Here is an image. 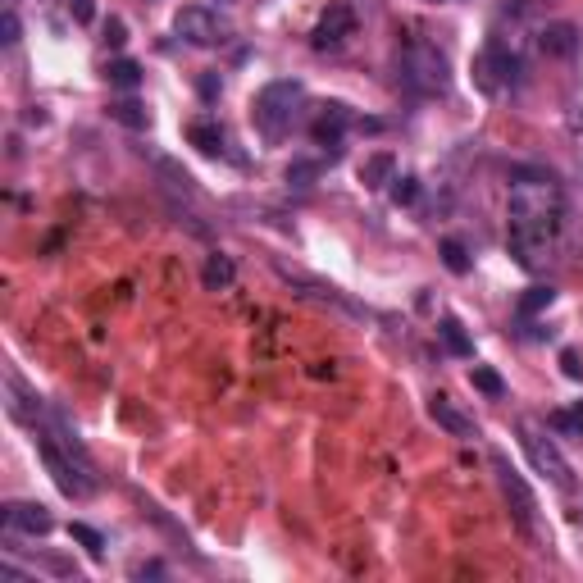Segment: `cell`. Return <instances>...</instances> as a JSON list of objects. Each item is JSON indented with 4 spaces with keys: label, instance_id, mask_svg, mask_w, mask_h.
I'll use <instances>...</instances> for the list:
<instances>
[{
    "label": "cell",
    "instance_id": "obj_2",
    "mask_svg": "<svg viewBox=\"0 0 583 583\" xmlns=\"http://www.w3.org/2000/svg\"><path fill=\"white\" fill-rule=\"evenodd\" d=\"M37 451L41 461H46V470H51L55 488L64 492V497H92L96 492V474H92V461H87V451H82V442L73 438L69 429H60V424H41L37 429Z\"/></svg>",
    "mask_w": 583,
    "mask_h": 583
},
{
    "label": "cell",
    "instance_id": "obj_16",
    "mask_svg": "<svg viewBox=\"0 0 583 583\" xmlns=\"http://www.w3.org/2000/svg\"><path fill=\"white\" fill-rule=\"evenodd\" d=\"M110 119L123 123V128H133V133L151 128V114H146V105L133 101V96H123V101H110Z\"/></svg>",
    "mask_w": 583,
    "mask_h": 583
},
{
    "label": "cell",
    "instance_id": "obj_30",
    "mask_svg": "<svg viewBox=\"0 0 583 583\" xmlns=\"http://www.w3.org/2000/svg\"><path fill=\"white\" fill-rule=\"evenodd\" d=\"M219 92V78L210 73V78H201V96H215Z\"/></svg>",
    "mask_w": 583,
    "mask_h": 583
},
{
    "label": "cell",
    "instance_id": "obj_7",
    "mask_svg": "<svg viewBox=\"0 0 583 583\" xmlns=\"http://www.w3.org/2000/svg\"><path fill=\"white\" fill-rule=\"evenodd\" d=\"M492 474H497V488H502L506 506H511L515 524H520V533L538 538V497H533V488L524 483V474L506 461L502 451H492Z\"/></svg>",
    "mask_w": 583,
    "mask_h": 583
},
{
    "label": "cell",
    "instance_id": "obj_21",
    "mask_svg": "<svg viewBox=\"0 0 583 583\" xmlns=\"http://www.w3.org/2000/svg\"><path fill=\"white\" fill-rule=\"evenodd\" d=\"M552 301H556V287L533 283L529 292H524V297H520V306H515V310H520V315L529 319V315H538V310H547V306H552Z\"/></svg>",
    "mask_w": 583,
    "mask_h": 583
},
{
    "label": "cell",
    "instance_id": "obj_3",
    "mask_svg": "<svg viewBox=\"0 0 583 583\" xmlns=\"http://www.w3.org/2000/svg\"><path fill=\"white\" fill-rule=\"evenodd\" d=\"M397 73L415 96H442L451 87L447 55H442L433 41H406L397 55Z\"/></svg>",
    "mask_w": 583,
    "mask_h": 583
},
{
    "label": "cell",
    "instance_id": "obj_32",
    "mask_svg": "<svg viewBox=\"0 0 583 583\" xmlns=\"http://www.w3.org/2000/svg\"><path fill=\"white\" fill-rule=\"evenodd\" d=\"M574 433H583V401L574 406Z\"/></svg>",
    "mask_w": 583,
    "mask_h": 583
},
{
    "label": "cell",
    "instance_id": "obj_20",
    "mask_svg": "<svg viewBox=\"0 0 583 583\" xmlns=\"http://www.w3.org/2000/svg\"><path fill=\"white\" fill-rule=\"evenodd\" d=\"M233 274H237V269H233V260H228V256H210V260H205L201 283L210 287V292H219V287L233 283Z\"/></svg>",
    "mask_w": 583,
    "mask_h": 583
},
{
    "label": "cell",
    "instance_id": "obj_25",
    "mask_svg": "<svg viewBox=\"0 0 583 583\" xmlns=\"http://www.w3.org/2000/svg\"><path fill=\"white\" fill-rule=\"evenodd\" d=\"M415 196H420V183H415V178H392V201L397 205H410Z\"/></svg>",
    "mask_w": 583,
    "mask_h": 583
},
{
    "label": "cell",
    "instance_id": "obj_12",
    "mask_svg": "<svg viewBox=\"0 0 583 583\" xmlns=\"http://www.w3.org/2000/svg\"><path fill=\"white\" fill-rule=\"evenodd\" d=\"M429 415H433V424H438L442 433H451V438H461V442H474V438H479V424H474L470 415H465V410L456 406L451 397H433V401H429Z\"/></svg>",
    "mask_w": 583,
    "mask_h": 583
},
{
    "label": "cell",
    "instance_id": "obj_23",
    "mask_svg": "<svg viewBox=\"0 0 583 583\" xmlns=\"http://www.w3.org/2000/svg\"><path fill=\"white\" fill-rule=\"evenodd\" d=\"M69 538H73V543H82V552L92 556V561H101V556H105V538L92 529V524H82V520L69 524Z\"/></svg>",
    "mask_w": 583,
    "mask_h": 583
},
{
    "label": "cell",
    "instance_id": "obj_13",
    "mask_svg": "<svg viewBox=\"0 0 583 583\" xmlns=\"http://www.w3.org/2000/svg\"><path fill=\"white\" fill-rule=\"evenodd\" d=\"M351 123H356V119H351L347 105H342V101H328L324 110H319V119L310 123V137H315L319 146H338L342 133H347Z\"/></svg>",
    "mask_w": 583,
    "mask_h": 583
},
{
    "label": "cell",
    "instance_id": "obj_1",
    "mask_svg": "<svg viewBox=\"0 0 583 583\" xmlns=\"http://www.w3.org/2000/svg\"><path fill=\"white\" fill-rule=\"evenodd\" d=\"M565 228V196L556 187V174L547 169H515L511 183V256L524 269H533L538 260L556 246Z\"/></svg>",
    "mask_w": 583,
    "mask_h": 583
},
{
    "label": "cell",
    "instance_id": "obj_14",
    "mask_svg": "<svg viewBox=\"0 0 583 583\" xmlns=\"http://www.w3.org/2000/svg\"><path fill=\"white\" fill-rule=\"evenodd\" d=\"M538 46H543V55H552V60H570V55H579L583 37L574 23H547V28L538 32Z\"/></svg>",
    "mask_w": 583,
    "mask_h": 583
},
{
    "label": "cell",
    "instance_id": "obj_11",
    "mask_svg": "<svg viewBox=\"0 0 583 583\" xmlns=\"http://www.w3.org/2000/svg\"><path fill=\"white\" fill-rule=\"evenodd\" d=\"M0 520H5L10 533H28V538H46V533L55 529L51 511L41 502H5L0 506Z\"/></svg>",
    "mask_w": 583,
    "mask_h": 583
},
{
    "label": "cell",
    "instance_id": "obj_5",
    "mask_svg": "<svg viewBox=\"0 0 583 583\" xmlns=\"http://www.w3.org/2000/svg\"><path fill=\"white\" fill-rule=\"evenodd\" d=\"M474 82H479V92H488V96H506L524 82V60L511 46H502V41H488L483 55L474 60Z\"/></svg>",
    "mask_w": 583,
    "mask_h": 583
},
{
    "label": "cell",
    "instance_id": "obj_27",
    "mask_svg": "<svg viewBox=\"0 0 583 583\" xmlns=\"http://www.w3.org/2000/svg\"><path fill=\"white\" fill-rule=\"evenodd\" d=\"M310 178H319V164H287V183H297V187H310Z\"/></svg>",
    "mask_w": 583,
    "mask_h": 583
},
{
    "label": "cell",
    "instance_id": "obj_24",
    "mask_svg": "<svg viewBox=\"0 0 583 583\" xmlns=\"http://www.w3.org/2000/svg\"><path fill=\"white\" fill-rule=\"evenodd\" d=\"M442 265H447L451 274H470V256H465V246L456 242V237L442 242Z\"/></svg>",
    "mask_w": 583,
    "mask_h": 583
},
{
    "label": "cell",
    "instance_id": "obj_26",
    "mask_svg": "<svg viewBox=\"0 0 583 583\" xmlns=\"http://www.w3.org/2000/svg\"><path fill=\"white\" fill-rule=\"evenodd\" d=\"M0 41H5V46L19 41V14H14V5H5V14H0Z\"/></svg>",
    "mask_w": 583,
    "mask_h": 583
},
{
    "label": "cell",
    "instance_id": "obj_9",
    "mask_svg": "<svg viewBox=\"0 0 583 583\" xmlns=\"http://www.w3.org/2000/svg\"><path fill=\"white\" fill-rule=\"evenodd\" d=\"M351 37H356V10H351V0H338V5H328L324 19L315 23L310 46H315L319 55H338Z\"/></svg>",
    "mask_w": 583,
    "mask_h": 583
},
{
    "label": "cell",
    "instance_id": "obj_28",
    "mask_svg": "<svg viewBox=\"0 0 583 583\" xmlns=\"http://www.w3.org/2000/svg\"><path fill=\"white\" fill-rule=\"evenodd\" d=\"M69 14H73V19H78V23H92L96 5H92V0H69Z\"/></svg>",
    "mask_w": 583,
    "mask_h": 583
},
{
    "label": "cell",
    "instance_id": "obj_19",
    "mask_svg": "<svg viewBox=\"0 0 583 583\" xmlns=\"http://www.w3.org/2000/svg\"><path fill=\"white\" fill-rule=\"evenodd\" d=\"M438 333H442V342H447V351H451V356H461V360H470V356H474V342L465 338L461 319H442V324H438Z\"/></svg>",
    "mask_w": 583,
    "mask_h": 583
},
{
    "label": "cell",
    "instance_id": "obj_15",
    "mask_svg": "<svg viewBox=\"0 0 583 583\" xmlns=\"http://www.w3.org/2000/svg\"><path fill=\"white\" fill-rule=\"evenodd\" d=\"M187 142H192L201 155H228V137H224V128H219L215 119L187 123Z\"/></svg>",
    "mask_w": 583,
    "mask_h": 583
},
{
    "label": "cell",
    "instance_id": "obj_6",
    "mask_svg": "<svg viewBox=\"0 0 583 583\" xmlns=\"http://www.w3.org/2000/svg\"><path fill=\"white\" fill-rule=\"evenodd\" d=\"M301 96H306V87H301L297 78H278V82H265L256 92V123L265 128L269 137H278L292 123V114H297V105H301Z\"/></svg>",
    "mask_w": 583,
    "mask_h": 583
},
{
    "label": "cell",
    "instance_id": "obj_18",
    "mask_svg": "<svg viewBox=\"0 0 583 583\" xmlns=\"http://www.w3.org/2000/svg\"><path fill=\"white\" fill-rule=\"evenodd\" d=\"M105 78H110V87L137 92V87H142V64H137V60H114L110 69H105Z\"/></svg>",
    "mask_w": 583,
    "mask_h": 583
},
{
    "label": "cell",
    "instance_id": "obj_31",
    "mask_svg": "<svg viewBox=\"0 0 583 583\" xmlns=\"http://www.w3.org/2000/svg\"><path fill=\"white\" fill-rule=\"evenodd\" d=\"M110 41H114V46H123V23H119V19L110 23Z\"/></svg>",
    "mask_w": 583,
    "mask_h": 583
},
{
    "label": "cell",
    "instance_id": "obj_8",
    "mask_svg": "<svg viewBox=\"0 0 583 583\" xmlns=\"http://www.w3.org/2000/svg\"><path fill=\"white\" fill-rule=\"evenodd\" d=\"M520 442H524V451H529L533 470H538V474H547V479H552L556 488H574L570 465H565L561 447H556V442L547 438V433L538 429V424H533V420H520Z\"/></svg>",
    "mask_w": 583,
    "mask_h": 583
},
{
    "label": "cell",
    "instance_id": "obj_10",
    "mask_svg": "<svg viewBox=\"0 0 583 583\" xmlns=\"http://www.w3.org/2000/svg\"><path fill=\"white\" fill-rule=\"evenodd\" d=\"M174 32L187 41V46H224L228 41V23L219 19L215 10H205V5H187V10H178Z\"/></svg>",
    "mask_w": 583,
    "mask_h": 583
},
{
    "label": "cell",
    "instance_id": "obj_29",
    "mask_svg": "<svg viewBox=\"0 0 583 583\" xmlns=\"http://www.w3.org/2000/svg\"><path fill=\"white\" fill-rule=\"evenodd\" d=\"M561 365H565V379H583V365L574 351H561Z\"/></svg>",
    "mask_w": 583,
    "mask_h": 583
},
{
    "label": "cell",
    "instance_id": "obj_17",
    "mask_svg": "<svg viewBox=\"0 0 583 583\" xmlns=\"http://www.w3.org/2000/svg\"><path fill=\"white\" fill-rule=\"evenodd\" d=\"M392 169H397V164H392V155H369V160L360 164V183H365V187H388L392 178H397Z\"/></svg>",
    "mask_w": 583,
    "mask_h": 583
},
{
    "label": "cell",
    "instance_id": "obj_22",
    "mask_svg": "<svg viewBox=\"0 0 583 583\" xmlns=\"http://www.w3.org/2000/svg\"><path fill=\"white\" fill-rule=\"evenodd\" d=\"M470 379H474V388H479L483 397H492V401H502V397H506V383H502V374H497V369L474 365V369H470Z\"/></svg>",
    "mask_w": 583,
    "mask_h": 583
},
{
    "label": "cell",
    "instance_id": "obj_4",
    "mask_svg": "<svg viewBox=\"0 0 583 583\" xmlns=\"http://www.w3.org/2000/svg\"><path fill=\"white\" fill-rule=\"evenodd\" d=\"M274 274L283 278L297 297H306V301H315V306H328V310H338V315H347V319H369V310L360 306V301H351L342 287H333L328 278H315V274H306L301 265H287L283 256H274Z\"/></svg>",
    "mask_w": 583,
    "mask_h": 583
}]
</instances>
